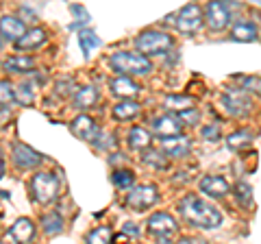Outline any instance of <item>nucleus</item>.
<instances>
[{
	"instance_id": "nucleus-1",
	"label": "nucleus",
	"mask_w": 261,
	"mask_h": 244,
	"mask_svg": "<svg viewBox=\"0 0 261 244\" xmlns=\"http://www.w3.org/2000/svg\"><path fill=\"white\" fill-rule=\"evenodd\" d=\"M178 209L187 223H192L194 227H200V229H216V227L222 223V214L216 205H211L209 201L190 194L178 203Z\"/></svg>"
},
{
	"instance_id": "nucleus-2",
	"label": "nucleus",
	"mask_w": 261,
	"mask_h": 244,
	"mask_svg": "<svg viewBox=\"0 0 261 244\" xmlns=\"http://www.w3.org/2000/svg\"><path fill=\"white\" fill-rule=\"evenodd\" d=\"M109 66L116 72H120L122 77H144L152 72V63L148 61V57L126 51L113 53L109 57Z\"/></svg>"
},
{
	"instance_id": "nucleus-3",
	"label": "nucleus",
	"mask_w": 261,
	"mask_h": 244,
	"mask_svg": "<svg viewBox=\"0 0 261 244\" xmlns=\"http://www.w3.org/2000/svg\"><path fill=\"white\" fill-rule=\"evenodd\" d=\"M59 188H61V181H59V177L53 173H37L31 179L33 199H35L39 205L53 203L57 199V194H59Z\"/></svg>"
},
{
	"instance_id": "nucleus-4",
	"label": "nucleus",
	"mask_w": 261,
	"mask_h": 244,
	"mask_svg": "<svg viewBox=\"0 0 261 244\" xmlns=\"http://www.w3.org/2000/svg\"><path fill=\"white\" fill-rule=\"evenodd\" d=\"M174 46V39L163 31H146L135 39V48L144 55H163Z\"/></svg>"
},
{
	"instance_id": "nucleus-5",
	"label": "nucleus",
	"mask_w": 261,
	"mask_h": 244,
	"mask_svg": "<svg viewBox=\"0 0 261 244\" xmlns=\"http://www.w3.org/2000/svg\"><path fill=\"white\" fill-rule=\"evenodd\" d=\"M202 22H205V13H202V9L198 5H187L176 13V29L181 31L183 35L198 33Z\"/></svg>"
},
{
	"instance_id": "nucleus-6",
	"label": "nucleus",
	"mask_w": 261,
	"mask_h": 244,
	"mask_svg": "<svg viewBox=\"0 0 261 244\" xmlns=\"http://www.w3.org/2000/svg\"><path fill=\"white\" fill-rule=\"evenodd\" d=\"M157 199H159L157 188L146 183V185H135V188L126 194V201L124 203H126V207H130V209L144 211V209L152 207L154 203H157Z\"/></svg>"
},
{
	"instance_id": "nucleus-7",
	"label": "nucleus",
	"mask_w": 261,
	"mask_h": 244,
	"mask_svg": "<svg viewBox=\"0 0 261 244\" xmlns=\"http://www.w3.org/2000/svg\"><path fill=\"white\" fill-rule=\"evenodd\" d=\"M222 107H224V111L228 113V116L242 118V116H246V113L250 111L252 103L248 99V94L238 87V89H228V92L222 94Z\"/></svg>"
},
{
	"instance_id": "nucleus-8",
	"label": "nucleus",
	"mask_w": 261,
	"mask_h": 244,
	"mask_svg": "<svg viewBox=\"0 0 261 244\" xmlns=\"http://www.w3.org/2000/svg\"><path fill=\"white\" fill-rule=\"evenodd\" d=\"M148 231L161 240H168L170 235H174L178 231V225L172 216L166 214V211H154V214L148 218Z\"/></svg>"
},
{
	"instance_id": "nucleus-9",
	"label": "nucleus",
	"mask_w": 261,
	"mask_h": 244,
	"mask_svg": "<svg viewBox=\"0 0 261 244\" xmlns=\"http://www.w3.org/2000/svg\"><path fill=\"white\" fill-rule=\"evenodd\" d=\"M70 131L76 137H81V140L92 142V144L98 140V135H100V129H98L96 120L92 116H87V113H81V116H76L70 122Z\"/></svg>"
},
{
	"instance_id": "nucleus-10",
	"label": "nucleus",
	"mask_w": 261,
	"mask_h": 244,
	"mask_svg": "<svg viewBox=\"0 0 261 244\" xmlns=\"http://www.w3.org/2000/svg\"><path fill=\"white\" fill-rule=\"evenodd\" d=\"M205 20L211 31H224L231 22V11L224 3H209L205 9Z\"/></svg>"
},
{
	"instance_id": "nucleus-11",
	"label": "nucleus",
	"mask_w": 261,
	"mask_h": 244,
	"mask_svg": "<svg viewBox=\"0 0 261 244\" xmlns=\"http://www.w3.org/2000/svg\"><path fill=\"white\" fill-rule=\"evenodd\" d=\"M150 129H152V133H157L163 140V137L181 135L183 125H181V120H178L176 116H172V113H163V116H157L150 122Z\"/></svg>"
},
{
	"instance_id": "nucleus-12",
	"label": "nucleus",
	"mask_w": 261,
	"mask_h": 244,
	"mask_svg": "<svg viewBox=\"0 0 261 244\" xmlns=\"http://www.w3.org/2000/svg\"><path fill=\"white\" fill-rule=\"evenodd\" d=\"M13 164L18 166L20 170H31V168H37L39 164L44 161V157L39 155L37 151H33L31 146L27 144H15L13 146Z\"/></svg>"
},
{
	"instance_id": "nucleus-13",
	"label": "nucleus",
	"mask_w": 261,
	"mask_h": 244,
	"mask_svg": "<svg viewBox=\"0 0 261 244\" xmlns=\"http://www.w3.org/2000/svg\"><path fill=\"white\" fill-rule=\"evenodd\" d=\"M27 31L29 29L24 27V22L20 18H15V15H3V18H0V35H3L7 42L18 44Z\"/></svg>"
},
{
	"instance_id": "nucleus-14",
	"label": "nucleus",
	"mask_w": 261,
	"mask_h": 244,
	"mask_svg": "<svg viewBox=\"0 0 261 244\" xmlns=\"http://www.w3.org/2000/svg\"><path fill=\"white\" fill-rule=\"evenodd\" d=\"M231 185L224 177H218V175H207L200 179V192L202 194H209L214 199H220V197H226Z\"/></svg>"
},
{
	"instance_id": "nucleus-15",
	"label": "nucleus",
	"mask_w": 261,
	"mask_h": 244,
	"mask_svg": "<svg viewBox=\"0 0 261 244\" xmlns=\"http://www.w3.org/2000/svg\"><path fill=\"white\" fill-rule=\"evenodd\" d=\"M109 92L118 99H124V101H130L133 96L140 94V85L135 83L130 77H118V79H111L109 83Z\"/></svg>"
},
{
	"instance_id": "nucleus-16",
	"label": "nucleus",
	"mask_w": 261,
	"mask_h": 244,
	"mask_svg": "<svg viewBox=\"0 0 261 244\" xmlns=\"http://www.w3.org/2000/svg\"><path fill=\"white\" fill-rule=\"evenodd\" d=\"M192 149V142L187 135H174V137H163L161 140V151L170 157H183Z\"/></svg>"
},
{
	"instance_id": "nucleus-17",
	"label": "nucleus",
	"mask_w": 261,
	"mask_h": 244,
	"mask_svg": "<svg viewBox=\"0 0 261 244\" xmlns=\"http://www.w3.org/2000/svg\"><path fill=\"white\" fill-rule=\"evenodd\" d=\"M259 35L257 31V24L250 22V20H240L233 24L231 29V37L235 39V42H255Z\"/></svg>"
},
{
	"instance_id": "nucleus-18",
	"label": "nucleus",
	"mask_w": 261,
	"mask_h": 244,
	"mask_svg": "<svg viewBox=\"0 0 261 244\" xmlns=\"http://www.w3.org/2000/svg\"><path fill=\"white\" fill-rule=\"evenodd\" d=\"M9 233L20 244H29L33 238H35V225H33V221H29V218H18V221L11 225Z\"/></svg>"
},
{
	"instance_id": "nucleus-19",
	"label": "nucleus",
	"mask_w": 261,
	"mask_h": 244,
	"mask_svg": "<svg viewBox=\"0 0 261 244\" xmlns=\"http://www.w3.org/2000/svg\"><path fill=\"white\" fill-rule=\"evenodd\" d=\"M72 103H74L76 109H89V107H94V105L98 103V89L94 85H85V87L76 89Z\"/></svg>"
},
{
	"instance_id": "nucleus-20",
	"label": "nucleus",
	"mask_w": 261,
	"mask_h": 244,
	"mask_svg": "<svg viewBox=\"0 0 261 244\" xmlns=\"http://www.w3.org/2000/svg\"><path fill=\"white\" fill-rule=\"evenodd\" d=\"M33 66H35V61H33V57H29V55H13L3 61V68L7 72H15V75L29 72V70H33Z\"/></svg>"
},
{
	"instance_id": "nucleus-21",
	"label": "nucleus",
	"mask_w": 261,
	"mask_h": 244,
	"mask_svg": "<svg viewBox=\"0 0 261 244\" xmlns=\"http://www.w3.org/2000/svg\"><path fill=\"white\" fill-rule=\"evenodd\" d=\"M44 42H46V31L42 27H33V29H29L27 33H24V37L15 46H18L20 51H31V48L42 46Z\"/></svg>"
},
{
	"instance_id": "nucleus-22",
	"label": "nucleus",
	"mask_w": 261,
	"mask_h": 244,
	"mask_svg": "<svg viewBox=\"0 0 261 244\" xmlns=\"http://www.w3.org/2000/svg\"><path fill=\"white\" fill-rule=\"evenodd\" d=\"M126 140H128V146H130V149L142 151V149H148V146H150L152 135H150V131H146L144 127H133V129L128 131Z\"/></svg>"
},
{
	"instance_id": "nucleus-23",
	"label": "nucleus",
	"mask_w": 261,
	"mask_h": 244,
	"mask_svg": "<svg viewBox=\"0 0 261 244\" xmlns=\"http://www.w3.org/2000/svg\"><path fill=\"white\" fill-rule=\"evenodd\" d=\"M113 118L116 120H130V118H135L137 113H140V103H135V101H122L118 105H113Z\"/></svg>"
},
{
	"instance_id": "nucleus-24",
	"label": "nucleus",
	"mask_w": 261,
	"mask_h": 244,
	"mask_svg": "<svg viewBox=\"0 0 261 244\" xmlns=\"http://www.w3.org/2000/svg\"><path fill=\"white\" fill-rule=\"evenodd\" d=\"M163 105H166L168 109H174V111H190L194 109L196 101L192 99V96H183V94H176V96H166L163 99Z\"/></svg>"
},
{
	"instance_id": "nucleus-25",
	"label": "nucleus",
	"mask_w": 261,
	"mask_h": 244,
	"mask_svg": "<svg viewBox=\"0 0 261 244\" xmlns=\"http://www.w3.org/2000/svg\"><path fill=\"white\" fill-rule=\"evenodd\" d=\"M39 223H42V229L48 235H55V233L63 231V218H61V214H57V211H48V214H44Z\"/></svg>"
},
{
	"instance_id": "nucleus-26",
	"label": "nucleus",
	"mask_w": 261,
	"mask_h": 244,
	"mask_svg": "<svg viewBox=\"0 0 261 244\" xmlns=\"http://www.w3.org/2000/svg\"><path fill=\"white\" fill-rule=\"evenodd\" d=\"M142 161L146 166H150L154 170H163V168H168V155L163 151H154V149H148L142 155Z\"/></svg>"
},
{
	"instance_id": "nucleus-27",
	"label": "nucleus",
	"mask_w": 261,
	"mask_h": 244,
	"mask_svg": "<svg viewBox=\"0 0 261 244\" xmlns=\"http://www.w3.org/2000/svg\"><path fill=\"white\" fill-rule=\"evenodd\" d=\"M252 144V133L250 131H238V133H231L226 137V146L231 151H244Z\"/></svg>"
},
{
	"instance_id": "nucleus-28",
	"label": "nucleus",
	"mask_w": 261,
	"mask_h": 244,
	"mask_svg": "<svg viewBox=\"0 0 261 244\" xmlns=\"http://www.w3.org/2000/svg\"><path fill=\"white\" fill-rule=\"evenodd\" d=\"M111 242H113V229L111 227H96L85 240V244H111Z\"/></svg>"
},
{
	"instance_id": "nucleus-29",
	"label": "nucleus",
	"mask_w": 261,
	"mask_h": 244,
	"mask_svg": "<svg viewBox=\"0 0 261 244\" xmlns=\"http://www.w3.org/2000/svg\"><path fill=\"white\" fill-rule=\"evenodd\" d=\"M111 181H113V185H116V188L126 190V188H130V185H133L135 175H133V170H128V168H120V170H113Z\"/></svg>"
},
{
	"instance_id": "nucleus-30",
	"label": "nucleus",
	"mask_w": 261,
	"mask_h": 244,
	"mask_svg": "<svg viewBox=\"0 0 261 244\" xmlns=\"http://www.w3.org/2000/svg\"><path fill=\"white\" fill-rule=\"evenodd\" d=\"M235 199L240 201L242 207H250L252 205V188H250L248 183L240 181L238 185H235Z\"/></svg>"
},
{
	"instance_id": "nucleus-31",
	"label": "nucleus",
	"mask_w": 261,
	"mask_h": 244,
	"mask_svg": "<svg viewBox=\"0 0 261 244\" xmlns=\"http://www.w3.org/2000/svg\"><path fill=\"white\" fill-rule=\"evenodd\" d=\"M79 42H81L83 53L89 55L98 46V37H96V33H92V31H81V33H79Z\"/></svg>"
},
{
	"instance_id": "nucleus-32",
	"label": "nucleus",
	"mask_w": 261,
	"mask_h": 244,
	"mask_svg": "<svg viewBox=\"0 0 261 244\" xmlns=\"http://www.w3.org/2000/svg\"><path fill=\"white\" fill-rule=\"evenodd\" d=\"M15 101V89L11 85V81L3 79L0 81V105H11Z\"/></svg>"
},
{
	"instance_id": "nucleus-33",
	"label": "nucleus",
	"mask_w": 261,
	"mask_h": 244,
	"mask_svg": "<svg viewBox=\"0 0 261 244\" xmlns=\"http://www.w3.org/2000/svg\"><path fill=\"white\" fill-rule=\"evenodd\" d=\"M15 101L20 105H31L35 101V92H33V87L29 83H22L18 89H15Z\"/></svg>"
},
{
	"instance_id": "nucleus-34",
	"label": "nucleus",
	"mask_w": 261,
	"mask_h": 244,
	"mask_svg": "<svg viewBox=\"0 0 261 244\" xmlns=\"http://www.w3.org/2000/svg\"><path fill=\"white\" fill-rule=\"evenodd\" d=\"M240 83H242V87L240 89H244V92H259L261 94V79H257V77H242V79H238Z\"/></svg>"
},
{
	"instance_id": "nucleus-35",
	"label": "nucleus",
	"mask_w": 261,
	"mask_h": 244,
	"mask_svg": "<svg viewBox=\"0 0 261 244\" xmlns=\"http://www.w3.org/2000/svg\"><path fill=\"white\" fill-rule=\"evenodd\" d=\"M96 146H98V149H111V146H113V149H116V135H109V133H100V135H98V140L94 142Z\"/></svg>"
},
{
	"instance_id": "nucleus-36",
	"label": "nucleus",
	"mask_w": 261,
	"mask_h": 244,
	"mask_svg": "<svg viewBox=\"0 0 261 244\" xmlns=\"http://www.w3.org/2000/svg\"><path fill=\"white\" fill-rule=\"evenodd\" d=\"M202 137H205V140H209V142H216L218 137H220V127L218 125H209V127H205L202 129Z\"/></svg>"
},
{
	"instance_id": "nucleus-37",
	"label": "nucleus",
	"mask_w": 261,
	"mask_h": 244,
	"mask_svg": "<svg viewBox=\"0 0 261 244\" xmlns=\"http://www.w3.org/2000/svg\"><path fill=\"white\" fill-rule=\"evenodd\" d=\"M122 233H124L126 238H137V227L133 223H124V227H122Z\"/></svg>"
},
{
	"instance_id": "nucleus-38",
	"label": "nucleus",
	"mask_w": 261,
	"mask_h": 244,
	"mask_svg": "<svg viewBox=\"0 0 261 244\" xmlns=\"http://www.w3.org/2000/svg\"><path fill=\"white\" fill-rule=\"evenodd\" d=\"M176 244H207V240H200V238H196V235H185V238H181Z\"/></svg>"
},
{
	"instance_id": "nucleus-39",
	"label": "nucleus",
	"mask_w": 261,
	"mask_h": 244,
	"mask_svg": "<svg viewBox=\"0 0 261 244\" xmlns=\"http://www.w3.org/2000/svg\"><path fill=\"white\" fill-rule=\"evenodd\" d=\"M0 244H20V242H18V240H15V238H13V235H11V233H7V235H5V238H3V240H0Z\"/></svg>"
},
{
	"instance_id": "nucleus-40",
	"label": "nucleus",
	"mask_w": 261,
	"mask_h": 244,
	"mask_svg": "<svg viewBox=\"0 0 261 244\" xmlns=\"http://www.w3.org/2000/svg\"><path fill=\"white\" fill-rule=\"evenodd\" d=\"M3 173H5V157H3V153H0V179H3Z\"/></svg>"
}]
</instances>
